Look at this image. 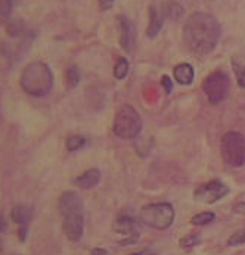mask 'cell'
<instances>
[{
	"label": "cell",
	"mask_w": 245,
	"mask_h": 255,
	"mask_svg": "<svg viewBox=\"0 0 245 255\" xmlns=\"http://www.w3.org/2000/svg\"><path fill=\"white\" fill-rule=\"evenodd\" d=\"M13 0H0V19H7L13 10Z\"/></svg>",
	"instance_id": "cell-18"
},
{
	"label": "cell",
	"mask_w": 245,
	"mask_h": 255,
	"mask_svg": "<svg viewBox=\"0 0 245 255\" xmlns=\"http://www.w3.org/2000/svg\"><path fill=\"white\" fill-rule=\"evenodd\" d=\"M216 219V216L213 214V213H200V214H197V216H194L192 220H191V223L194 224V226H204V224H209L211 223L213 220Z\"/></svg>",
	"instance_id": "cell-17"
},
{
	"label": "cell",
	"mask_w": 245,
	"mask_h": 255,
	"mask_svg": "<svg viewBox=\"0 0 245 255\" xmlns=\"http://www.w3.org/2000/svg\"><path fill=\"white\" fill-rule=\"evenodd\" d=\"M151 255H152V254H151Z\"/></svg>",
	"instance_id": "cell-30"
},
{
	"label": "cell",
	"mask_w": 245,
	"mask_h": 255,
	"mask_svg": "<svg viewBox=\"0 0 245 255\" xmlns=\"http://www.w3.org/2000/svg\"><path fill=\"white\" fill-rule=\"evenodd\" d=\"M238 81H240V86L245 89V67L243 68V71L240 73V77H238Z\"/></svg>",
	"instance_id": "cell-27"
},
{
	"label": "cell",
	"mask_w": 245,
	"mask_h": 255,
	"mask_svg": "<svg viewBox=\"0 0 245 255\" xmlns=\"http://www.w3.org/2000/svg\"><path fill=\"white\" fill-rule=\"evenodd\" d=\"M6 229H7V221H6L3 214H0V233L6 232Z\"/></svg>",
	"instance_id": "cell-26"
},
{
	"label": "cell",
	"mask_w": 245,
	"mask_h": 255,
	"mask_svg": "<svg viewBox=\"0 0 245 255\" xmlns=\"http://www.w3.org/2000/svg\"><path fill=\"white\" fill-rule=\"evenodd\" d=\"M129 74V61L126 58H120L114 67V77L117 80H124Z\"/></svg>",
	"instance_id": "cell-15"
},
{
	"label": "cell",
	"mask_w": 245,
	"mask_h": 255,
	"mask_svg": "<svg viewBox=\"0 0 245 255\" xmlns=\"http://www.w3.org/2000/svg\"><path fill=\"white\" fill-rule=\"evenodd\" d=\"M93 255H106L105 250H93Z\"/></svg>",
	"instance_id": "cell-28"
},
{
	"label": "cell",
	"mask_w": 245,
	"mask_h": 255,
	"mask_svg": "<svg viewBox=\"0 0 245 255\" xmlns=\"http://www.w3.org/2000/svg\"><path fill=\"white\" fill-rule=\"evenodd\" d=\"M22 30H24V27H22V24L19 22H12L9 27H7V31H9V34L10 36H19L21 33H22Z\"/></svg>",
	"instance_id": "cell-22"
},
{
	"label": "cell",
	"mask_w": 245,
	"mask_h": 255,
	"mask_svg": "<svg viewBox=\"0 0 245 255\" xmlns=\"http://www.w3.org/2000/svg\"><path fill=\"white\" fill-rule=\"evenodd\" d=\"M220 152L229 167H243L245 164V139L241 133L229 131L222 137Z\"/></svg>",
	"instance_id": "cell-6"
},
{
	"label": "cell",
	"mask_w": 245,
	"mask_h": 255,
	"mask_svg": "<svg viewBox=\"0 0 245 255\" xmlns=\"http://www.w3.org/2000/svg\"><path fill=\"white\" fill-rule=\"evenodd\" d=\"M99 182H101V173L98 170H89L81 176H78L74 180V184L81 189H93L99 184Z\"/></svg>",
	"instance_id": "cell-13"
},
{
	"label": "cell",
	"mask_w": 245,
	"mask_h": 255,
	"mask_svg": "<svg viewBox=\"0 0 245 255\" xmlns=\"http://www.w3.org/2000/svg\"><path fill=\"white\" fill-rule=\"evenodd\" d=\"M112 229H114V232H115V233H118V235H121V236L127 238V239H124V241H123V244H124V245H127V244H133V242H136V241H138V238H139V232H140L139 224L136 223V220H133L132 217H129V216H123V217H120V219L114 223Z\"/></svg>",
	"instance_id": "cell-9"
},
{
	"label": "cell",
	"mask_w": 245,
	"mask_h": 255,
	"mask_svg": "<svg viewBox=\"0 0 245 255\" xmlns=\"http://www.w3.org/2000/svg\"><path fill=\"white\" fill-rule=\"evenodd\" d=\"M173 75H175V80L179 84L189 86L194 81L195 73H194L192 65H189V64H179L175 68V71H173Z\"/></svg>",
	"instance_id": "cell-14"
},
{
	"label": "cell",
	"mask_w": 245,
	"mask_h": 255,
	"mask_svg": "<svg viewBox=\"0 0 245 255\" xmlns=\"http://www.w3.org/2000/svg\"><path fill=\"white\" fill-rule=\"evenodd\" d=\"M98 1H99V6H101L102 10H109L114 6L115 0H98Z\"/></svg>",
	"instance_id": "cell-24"
},
{
	"label": "cell",
	"mask_w": 245,
	"mask_h": 255,
	"mask_svg": "<svg viewBox=\"0 0 245 255\" xmlns=\"http://www.w3.org/2000/svg\"><path fill=\"white\" fill-rule=\"evenodd\" d=\"M220 38V25L207 12L192 13L183 27V41L188 50L195 55H209Z\"/></svg>",
	"instance_id": "cell-1"
},
{
	"label": "cell",
	"mask_w": 245,
	"mask_h": 255,
	"mask_svg": "<svg viewBox=\"0 0 245 255\" xmlns=\"http://www.w3.org/2000/svg\"><path fill=\"white\" fill-rule=\"evenodd\" d=\"M31 208L24 205V204H19V205H15L12 208V213H10V219L13 223H16L19 226V238L21 241H25V236H27V232H28V227H30V221H31Z\"/></svg>",
	"instance_id": "cell-10"
},
{
	"label": "cell",
	"mask_w": 245,
	"mask_h": 255,
	"mask_svg": "<svg viewBox=\"0 0 245 255\" xmlns=\"http://www.w3.org/2000/svg\"><path fill=\"white\" fill-rule=\"evenodd\" d=\"M65 83H67L68 89L77 87V84L80 83V73H78V70L75 67H70L65 71Z\"/></svg>",
	"instance_id": "cell-16"
},
{
	"label": "cell",
	"mask_w": 245,
	"mask_h": 255,
	"mask_svg": "<svg viewBox=\"0 0 245 255\" xmlns=\"http://www.w3.org/2000/svg\"><path fill=\"white\" fill-rule=\"evenodd\" d=\"M228 193H229V187L226 184L213 180L207 184L200 186L195 190L194 198L204 204H214V202L220 201L222 198H225Z\"/></svg>",
	"instance_id": "cell-8"
},
{
	"label": "cell",
	"mask_w": 245,
	"mask_h": 255,
	"mask_svg": "<svg viewBox=\"0 0 245 255\" xmlns=\"http://www.w3.org/2000/svg\"><path fill=\"white\" fill-rule=\"evenodd\" d=\"M114 134L124 140L136 139L142 131V118L132 105H123L114 120Z\"/></svg>",
	"instance_id": "cell-4"
},
{
	"label": "cell",
	"mask_w": 245,
	"mask_h": 255,
	"mask_svg": "<svg viewBox=\"0 0 245 255\" xmlns=\"http://www.w3.org/2000/svg\"><path fill=\"white\" fill-rule=\"evenodd\" d=\"M59 214L62 217V229L71 242H80L84 233V205L77 192L67 190L58 201Z\"/></svg>",
	"instance_id": "cell-2"
},
{
	"label": "cell",
	"mask_w": 245,
	"mask_h": 255,
	"mask_svg": "<svg viewBox=\"0 0 245 255\" xmlns=\"http://www.w3.org/2000/svg\"><path fill=\"white\" fill-rule=\"evenodd\" d=\"M229 87H231V81L228 74L220 70L211 73L203 81V90L207 95L211 105H219L222 101H225L229 93Z\"/></svg>",
	"instance_id": "cell-7"
},
{
	"label": "cell",
	"mask_w": 245,
	"mask_h": 255,
	"mask_svg": "<svg viewBox=\"0 0 245 255\" xmlns=\"http://www.w3.org/2000/svg\"><path fill=\"white\" fill-rule=\"evenodd\" d=\"M139 219L143 224L152 229L166 230L175 221V208L172 207V204L167 202L148 204L140 210Z\"/></svg>",
	"instance_id": "cell-5"
},
{
	"label": "cell",
	"mask_w": 245,
	"mask_h": 255,
	"mask_svg": "<svg viewBox=\"0 0 245 255\" xmlns=\"http://www.w3.org/2000/svg\"><path fill=\"white\" fill-rule=\"evenodd\" d=\"M84 145H86V139L81 136H71L67 140V149L70 152H75V150L81 149Z\"/></svg>",
	"instance_id": "cell-19"
},
{
	"label": "cell",
	"mask_w": 245,
	"mask_h": 255,
	"mask_svg": "<svg viewBox=\"0 0 245 255\" xmlns=\"http://www.w3.org/2000/svg\"><path fill=\"white\" fill-rule=\"evenodd\" d=\"M19 84L22 90L30 96H44L50 92L53 86V74L52 70L44 62L28 64L21 74Z\"/></svg>",
	"instance_id": "cell-3"
},
{
	"label": "cell",
	"mask_w": 245,
	"mask_h": 255,
	"mask_svg": "<svg viewBox=\"0 0 245 255\" xmlns=\"http://www.w3.org/2000/svg\"><path fill=\"white\" fill-rule=\"evenodd\" d=\"M3 251V244H1V241H0V253Z\"/></svg>",
	"instance_id": "cell-29"
},
{
	"label": "cell",
	"mask_w": 245,
	"mask_h": 255,
	"mask_svg": "<svg viewBox=\"0 0 245 255\" xmlns=\"http://www.w3.org/2000/svg\"><path fill=\"white\" fill-rule=\"evenodd\" d=\"M166 13L163 6L157 7V6H151L149 7V24L146 28V36L149 38H154L160 34V31L163 30L164 25V19H166Z\"/></svg>",
	"instance_id": "cell-11"
},
{
	"label": "cell",
	"mask_w": 245,
	"mask_h": 255,
	"mask_svg": "<svg viewBox=\"0 0 245 255\" xmlns=\"http://www.w3.org/2000/svg\"><path fill=\"white\" fill-rule=\"evenodd\" d=\"M136 41V34H135V27L127 18L120 19V46L127 52L132 53Z\"/></svg>",
	"instance_id": "cell-12"
},
{
	"label": "cell",
	"mask_w": 245,
	"mask_h": 255,
	"mask_svg": "<svg viewBox=\"0 0 245 255\" xmlns=\"http://www.w3.org/2000/svg\"><path fill=\"white\" fill-rule=\"evenodd\" d=\"M161 84H163V87H164V90H166V93L169 95V93H172V90H173V84H172V80H170V77L169 75H163V78H161Z\"/></svg>",
	"instance_id": "cell-23"
},
{
	"label": "cell",
	"mask_w": 245,
	"mask_h": 255,
	"mask_svg": "<svg viewBox=\"0 0 245 255\" xmlns=\"http://www.w3.org/2000/svg\"><path fill=\"white\" fill-rule=\"evenodd\" d=\"M234 211H235L237 214H245V202H238V204H235Z\"/></svg>",
	"instance_id": "cell-25"
},
{
	"label": "cell",
	"mask_w": 245,
	"mask_h": 255,
	"mask_svg": "<svg viewBox=\"0 0 245 255\" xmlns=\"http://www.w3.org/2000/svg\"><path fill=\"white\" fill-rule=\"evenodd\" d=\"M198 242H200V238H198V235H194V233H189V235L183 236V238L179 241V244H180V247H182V248H191V247H195Z\"/></svg>",
	"instance_id": "cell-20"
},
{
	"label": "cell",
	"mask_w": 245,
	"mask_h": 255,
	"mask_svg": "<svg viewBox=\"0 0 245 255\" xmlns=\"http://www.w3.org/2000/svg\"><path fill=\"white\" fill-rule=\"evenodd\" d=\"M243 244H245V232L232 235L229 238V241H228V245L229 247H237V245H243Z\"/></svg>",
	"instance_id": "cell-21"
}]
</instances>
